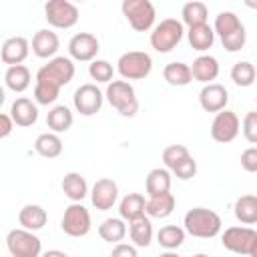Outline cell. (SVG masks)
<instances>
[{"mask_svg":"<svg viewBox=\"0 0 257 257\" xmlns=\"http://www.w3.org/2000/svg\"><path fill=\"white\" fill-rule=\"evenodd\" d=\"M74 78V62L68 56H54L48 64L40 66L36 72L34 84V100L36 104H52L60 88Z\"/></svg>","mask_w":257,"mask_h":257,"instance_id":"6da1fadb","label":"cell"},{"mask_svg":"<svg viewBox=\"0 0 257 257\" xmlns=\"http://www.w3.org/2000/svg\"><path fill=\"white\" fill-rule=\"evenodd\" d=\"M183 225H185V231L189 235L199 237V239H211V237L221 233L223 221H221V217L213 209L195 207V209L185 213Z\"/></svg>","mask_w":257,"mask_h":257,"instance_id":"7a4b0ae2","label":"cell"},{"mask_svg":"<svg viewBox=\"0 0 257 257\" xmlns=\"http://www.w3.org/2000/svg\"><path fill=\"white\" fill-rule=\"evenodd\" d=\"M104 98L122 116H135L139 112V98L128 80H112L104 90Z\"/></svg>","mask_w":257,"mask_h":257,"instance_id":"3957f363","label":"cell"},{"mask_svg":"<svg viewBox=\"0 0 257 257\" xmlns=\"http://www.w3.org/2000/svg\"><path fill=\"white\" fill-rule=\"evenodd\" d=\"M163 163L181 181H189L197 173V161L191 157L185 145H169L163 151Z\"/></svg>","mask_w":257,"mask_h":257,"instance_id":"277c9868","label":"cell"},{"mask_svg":"<svg viewBox=\"0 0 257 257\" xmlns=\"http://www.w3.org/2000/svg\"><path fill=\"white\" fill-rule=\"evenodd\" d=\"M183 34H185V28H183V22L181 20H177V18H165V20H161L153 28V32H151V46L157 52H161V54L171 52L181 42Z\"/></svg>","mask_w":257,"mask_h":257,"instance_id":"5b68a950","label":"cell"},{"mask_svg":"<svg viewBox=\"0 0 257 257\" xmlns=\"http://www.w3.org/2000/svg\"><path fill=\"white\" fill-rule=\"evenodd\" d=\"M116 70L124 80H141L147 78L153 70V58L151 54L143 50H128L120 54L116 62Z\"/></svg>","mask_w":257,"mask_h":257,"instance_id":"8992f818","label":"cell"},{"mask_svg":"<svg viewBox=\"0 0 257 257\" xmlns=\"http://www.w3.org/2000/svg\"><path fill=\"white\" fill-rule=\"evenodd\" d=\"M122 14L128 20V24L137 30V32H147L153 28L157 12L153 2L149 0H124L122 2Z\"/></svg>","mask_w":257,"mask_h":257,"instance_id":"52a82bcc","label":"cell"},{"mask_svg":"<svg viewBox=\"0 0 257 257\" xmlns=\"http://www.w3.org/2000/svg\"><path fill=\"white\" fill-rule=\"evenodd\" d=\"M6 247L12 257H40L42 241L28 229H12L6 235Z\"/></svg>","mask_w":257,"mask_h":257,"instance_id":"ba28073f","label":"cell"},{"mask_svg":"<svg viewBox=\"0 0 257 257\" xmlns=\"http://www.w3.org/2000/svg\"><path fill=\"white\" fill-rule=\"evenodd\" d=\"M62 231L68 237H84L88 235L92 223H90V213L82 203H72L64 209L62 221H60Z\"/></svg>","mask_w":257,"mask_h":257,"instance_id":"9c48e42d","label":"cell"},{"mask_svg":"<svg viewBox=\"0 0 257 257\" xmlns=\"http://www.w3.org/2000/svg\"><path fill=\"white\" fill-rule=\"evenodd\" d=\"M78 16V8L68 0H48L44 4V18L54 28H72Z\"/></svg>","mask_w":257,"mask_h":257,"instance_id":"30bf717a","label":"cell"},{"mask_svg":"<svg viewBox=\"0 0 257 257\" xmlns=\"http://www.w3.org/2000/svg\"><path fill=\"white\" fill-rule=\"evenodd\" d=\"M221 243L231 253L251 255V251L257 243V231H253L251 227H229L221 235Z\"/></svg>","mask_w":257,"mask_h":257,"instance_id":"8fae6325","label":"cell"},{"mask_svg":"<svg viewBox=\"0 0 257 257\" xmlns=\"http://www.w3.org/2000/svg\"><path fill=\"white\" fill-rule=\"evenodd\" d=\"M102 100H104V92H102L96 84H92V82L80 84V86L74 90V96H72L74 108H76L82 116H92V114H96V112L102 108Z\"/></svg>","mask_w":257,"mask_h":257,"instance_id":"7c38bea8","label":"cell"},{"mask_svg":"<svg viewBox=\"0 0 257 257\" xmlns=\"http://www.w3.org/2000/svg\"><path fill=\"white\" fill-rule=\"evenodd\" d=\"M239 128H241V122H239V116L233 112V110H221L215 114L213 122H211V139L215 143H231L237 139L239 135Z\"/></svg>","mask_w":257,"mask_h":257,"instance_id":"4fadbf2b","label":"cell"},{"mask_svg":"<svg viewBox=\"0 0 257 257\" xmlns=\"http://www.w3.org/2000/svg\"><path fill=\"white\" fill-rule=\"evenodd\" d=\"M100 50V44L94 34L90 32H78L68 40V54L70 58L78 62H92L96 60V54Z\"/></svg>","mask_w":257,"mask_h":257,"instance_id":"5bb4252c","label":"cell"},{"mask_svg":"<svg viewBox=\"0 0 257 257\" xmlns=\"http://www.w3.org/2000/svg\"><path fill=\"white\" fill-rule=\"evenodd\" d=\"M118 199V185L112 179H98L90 189V201L92 207L98 211H108L114 207Z\"/></svg>","mask_w":257,"mask_h":257,"instance_id":"9a60e30c","label":"cell"},{"mask_svg":"<svg viewBox=\"0 0 257 257\" xmlns=\"http://www.w3.org/2000/svg\"><path fill=\"white\" fill-rule=\"evenodd\" d=\"M227 102H229V92L219 82L205 84L199 92V104L205 112H221L225 110Z\"/></svg>","mask_w":257,"mask_h":257,"instance_id":"2e32d148","label":"cell"},{"mask_svg":"<svg viewBox=\"0 0 257 257\" xmlns=\"http://www.w3.org/2000/svg\"><path fill=\"white\" fill-rule=\"evenodd\" d=\"M28 52H30V42L24 36H10L2 42L0 58H2L4 64L16 66V64H22L28 58Z\"/></svg>","mask_w":257,"mask_h":257,"instance_id":"e0dca14e","label":"cell"},{"mask_svg":"<svg viewBox=\"0 0 257 257\" xmlns=\"http://www.w3.org/2000/svg\"><path fill=\"white\" fill-rule=\"evenodd\" d=\"M10 116L16 126H32L38 120V106L26 96H18L10 106Z\"/></svg>","mask_w":257,"mask_h":257,"instance_id":"ac0fdd59","label":"cell"},{"mask_svg":"<svg viewBox=\"0 0 257 257\" xmlns=\"http://www.w3.org/2000/svg\"><path fill=\"white\" fill-rule=\"evenodd\" d=\"M58 48H60V40H58L56 32H52V30L44 28L32 36V52L38 58H50L52 60Z\"/></svg>","mask_w":257,"mask_h":257,"instance_id":"d6986e66","label":"cell"},{"mask_svg":"<svg viewBox=\"0 0 257 257\" xmlns=\"http://www.w3.org/2000/svg\"><path fill=\"white\" fill-rule=\"evenodd\" d=\"M191 72H193V78L195 80H199L203 84H211L219 76V62L211 54H201V56H197L193 60Z\"/></svg>","mask_w":257,"mask_h":257,"instance_id":"ffe728a7","label":"cell"},{"mask_svg":"<svg viewBox=\"0 0 257 257\" xmlns=\"http://www.w3.org/2000/svg\"><path fill=\"white\" fill-rule=\"evenodd\" d=\"M62 193L72 203H80L88 195V183H86V179L80 173L70 171V173H66L62 177Z\"/></svg>","mask_w":257,"mask_h":257,"instance_id":"44dd1931","label":"cell"},{"mask_svg":"<svg viewBox=\"0 0 257 257\" xmlns=\"http://www.w3.org/2000/svg\"><path fill=\"white\" fill-rule=\"evenodd\" d=\"M118 213H120V219L124 221H135L139 217H143L147 213V201L141 193H128L120 199L118 203Z\"/></svg>","mask_w":257,"mask_h":257,"instance_id":"7402d4cb","label":"cell"},{"mask_svg":"<svg viewBox=\"0 0 257 257\" xmlns=\"http://www.w3.org/2000/svg\"><path fill=\"white\" fill-rule=\"evenodd\" d=\"M48 221V215L44 211V207L40 205H24L18 213V223L22 225V229L28 231H40Z\"/></svg>","mask_w":257,"mask_h":257,"instance_id":"603a6c76","label":"cell"},{"mask_svg":"<svg viewBox=\"0 0 257 257\" xmlns=\"http://www.w3.org/2000/svg\"><path fill=\"white\" fill-rule=\"evenodd\" d=\"M145 189H147L149 197L171 193V171L169 169H161V167L149 171L147 181H145Z\"/></svg>","mask_w":257,"mask_h":257,"instance_id":"cb8c5ba5","label":"cell"},{"mask_svg":"<svg viewBox=\"0 0 257 257\" xmlns=\"http://www.w3.org/2000/svg\"><path fill=\"white\" fill-rule=\"evenodd\" d=\"M72 122H74V116H72V112H70V108L66 104H56L46 114V124L56 135L58 133H66L72 126Z\"/></svg>","mask_w":257,"mask_h":257,"instance_id":"d4e9b609","label":"cell"},{"mask_svg":"<svg viewBox=\"0 0 257 257\" xmlns=\"http://www.w3.org/2000/svg\"><path fill=\"white\" fill-rule=\"evenodd\" d=\"M128 235L135 247H149L153 241V223L147 215L135 219L128 223Z\"/></svg>","mask_w":257,"mask_h":257,"instance_id":"484cf974","label":"cell"},{"mask_svg":"<svg viewBox=\"0 0 257 257\" xmlns=\"http://www.w3.org/2000/svg\"><path fill=\"white\" fill-rule=\"evenodd\" d=\"M30 80H32V74H30L28 66H24V64L8 66L4 72V82L14 92H24L30 86Z\"/></svg>","mask_w":257,"mask_h":257,"instance_id":"4316f807","label":"cell"},{"mask_svg":"<svg viewBox=\"0 0 257 257\" xmlns=\"http://www.w3.org/2000/svg\"><path fill=\"white\" fill-rule=\"evenodd\" d=\"M187 38H189V44H191L193 50L205 52V50H209V48L213 46V42H215V30H213L209 24H199V26L189 28Z\"/></svg>","mask_w":257,"mask_h":257,"instance_id":"83f0119b","label":"cell"},{"mask_svg":"<svg viewBox=\"0 0 257 257\" xmlns=\"http://www.w3.org/2000/svg\"><path fill=\"white\" fill-rule=\"evenodd\" d=\"M175 195L173 193H165V195H157V197H149L147 201V215L155 217V219H165L175 211Z\"/></svg>","mask_w":257,"mask_h":257,"instance_id":"f1b7e54d","label":"cell"},{"mask_svg":"<svg viewBox=\"0 0 257 257\" xmlns=\"http://www.w3.org/2000/svg\"><path fill=\"white\" fill-rule=\"evenodd\" d=\"M233 213H235L237 221H241L243 225H255L257 223V197L255 195H241L235 201Z\"/></svg>","mask_w":257,"mask_h":257,"instance_id":"f546056e","label":"cell"},{"mask_svg":"<svg viewBox=\"0 0 257 257\" xmlns=\"http://www.w3.org/2000/svg\"><path fill=\"white\" fill-rule=\"evenodd\" d=\"M34 151L44 159H56L62 153V141L56 133H42L34 141Z\"/></svg>","mask_w":257,"mask_h":257,"instance_id":"4dcf8cb0","label":"cell"},{"mask_svg":"<svg viewBox=\"0 0 257 257\" xmlns=\"http://www.w3.org/2000/svg\"><path fill=\"white\" fill-rule=\"evenodd\" d=\"M163 76L165 80L171 84V86H187L191 80H193V72H191V66L185 64V62H169L165 68H163Z\"/></svg>","mask_w":257,"mask_h":257,"instance_id":"1f68e13d","label":"cell"},{"mask_svg":"<svg viewBox=\"0 0 257 257\" xmlns=\"http://www.w3.org/2000/svg\"><path fill=\"white\" fill-rule=\"evenodd\" d=\"M98 235L102 241L106 243H120L126 235V225H124V219L120 217H110V219H104L100 225H98Z\"/></svg>","mask_w":257,"mask_h":257,"instance_id":"d6a6232c","label":"cell"},{"mask_svg":"<svg viewBox=\"0 0 257 257\" xmlns=\"http://www.w3.org/2000/svg\"><path fill=\"white\" fill-rule=\"evenodd\" d=\"M185 235H187L185 227H179V225H165V227L159 229L157 241H159V245L165 247L167 251H175L177 247L183 245Z\"/></svg>","mask_w":257,"mask_h":257,"instance_id":"836d02e7","label":"cell"},{"mask_svg":"<svg viewBox=\"0 0 257 257\" xmlns=\"http://www.w3.org/2000/svg\"><path fill=\"white\" fill-rule=\"evenodd\" d=\"M181 16H183V24H187L189 28H193V26H199V24H207L209 10H207V4L205 2L193 0V2H187L183 6Z\"/></svg>","mask_w":257,"mask_h":257,"instance_id":"e575fe53","label":"cell"},{"mask_svg":"<svg viewBox=\"0 0 257 257\" xmlns=\"http://www.w3.org/2000/svg\"><path fill=\"white\" fill-rule=\"evenodd\" d=\"M241 28H243V24H241V20H239V16L235 12L227 10V12H219L215 16L213 30H215V34H219V38H225V36H229V34H233V32H237Z\"/></svg>","mask_w":257,"mask_h":257,"instance_id":"d590c367","label":"cell"},{"mask_svg":"<svg viewBox=\"0 0 257 257\" xmlns=\"http://www.w3.org/2000/svg\"><path fill=\"white\" fill-rule=\"evenodd\" d=\"M255 78H257V72H255V66L249 60H239V62L233 64V68H231V80L237 86L247 88V86H251L255 82Z\"/></svg>","mask_w":257,"mask_h":257,"instance_id":"8d00e7d4","label":"cell"},{"mask_svg":"<svg viewBox=\"0 0 257 257\" xmlns=\"http://www.w3.org/2000/svg\"><path fill=\"white\" fill-rule=\"evenodd\" d=\"M88 74L92 80L96 82H106L110 84L112 82V74H114V68L108 60H102V58H96L88 64Z\"/></svg>","mask_w":257,"mask_h":257,"instance_id":"74e56055","label":"cell"},{"mask_svg":"<svg viewBox=\"0 0 257 257\" xmlns=\"http://www.w3.org/2000/svg\"><path fill=\"white\" fill-rule=\"evenodd\" d=\"M243 137L251 143L257 145V110H249L243 118Z\"/></svg>","mask_w":257,"mask_h":257,"instance_id":"f35d334b","label":"cell"},{"mask_svg":"<svg viewBox=\"0 0 257 257\" xmlns=\"http://www.w3.org/2000/svg\"><path fill=\"white\" fill-rule=\"evenodd\" d=\"M241 167L247 173H257V147H249L241 153Z\"/></svg>","mask_w":257,"mask_h":257,"instance_id":"ab89813d","label":"cell"},{"mask_svg":"<svg viewBox=\"0 0 257 257\" xmlns=\"http://www.w3.org/2000/svg\"><path fill=\"white\" fill-rule=\"evenodd\" d=\"M110 257H139L137 253V247L135 245H128V243H116Z\"/></svg>","mask_w":257,"mask_h":257,"instance_id":"60d3db41","label":"cell"},{"mask_svg":"<svg viewBox=\"0 0 257 257\" xmlns=\"http://www.w3.org/2000/svg\"><path fill=\"white\" fill-rule=\"evenodd\" d=\"M12 128H14V120H12L10 112H2L0 114V137L6 139L12 133Z\"/></svg>","mask_w":257,"mask_h":257,"instance_id":"b9f144b4","label":"cell"},{"mask_svg":"<svg viewBox=\"0 0 257 257\" xmlns=\"http://www.w3.org/2000/svg\"><path fill=\"white\" fill-rule=\"evenodd\" d=\"M40 257H68L64 251H58V249H50V251H46V253H42Z\"/></svg>","mask_w":257,"mask_h":257,"instance_id":"7bdbcfd3","label":"cell"},{"mask_svg":"<svg viewBox=\"0 0 257 257\" xmlns=\"http://www.w3.org/2000/svg\"><path fill=\"white\" fill-rule=\"evenodd\" d=\"M159 257H179V255H177L175 251H167V253H161Z\"/></svg>","mask_w":257,"mask_h":257,"instance_id":"ee69618b","label":"cell"},{"mask_svg":"<svg viewBox=\"0 0 257 257\" xmlns=\"http://www.w3.org/2000/svg\"><path fill=\"white\" fill-rule=\"evenodd\" d=\"M249 257H257V243H255V247H253V251H251V255Z\"/></svg>","mask_w":257,"mask_h":257,"instance_id":"f6af8a7d","label":"cell"},{"mask_svg":"<svg viewBox=\"0 0 257 257\" xmlns=\"http://www.w3.org/2000/svg\"><path fill=\"white\" fill-rule=\"evenodd\" d=\"M193 257H209V255H205V253H197V255H193Z\"/></svg>","mask_w":257,"mask_h":257,"instance_id":"bcb514c9","label":"cell"}]
</instances>
